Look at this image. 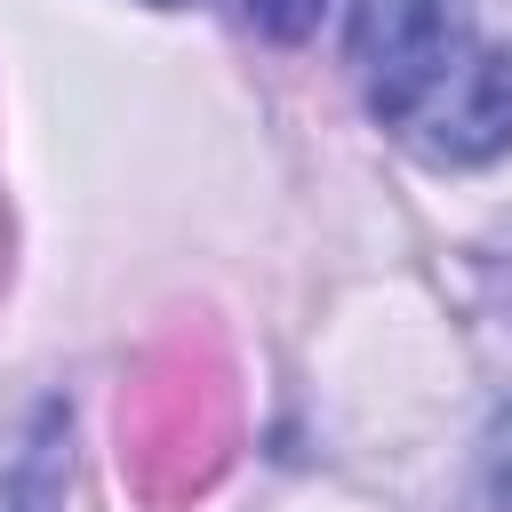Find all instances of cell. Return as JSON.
Instances as JSON below:
<instances>
[{
    "label": "cell",
    "mask_w": 512,
    "mask_h": 512,
    "mask_svg": "<svg viewBox=\"0 0 512 512\" xmlns=\"http://www.w3.org/2000/svg\"><path fill=\"white\" fill-rule=\"evenodd\" d=\"M240 24H256L264 40H304L320 24V0H232Z\"/></svg>",
    "instance_id": "4"
},
{
    "label": "cell",
    "mask_w": 512,
    "mask_h": 512,
    "mask_svg": "<svg viewBox=\"0 0 512 512\" xmlns=\"http://www.w3.org/2000/svg\"><path fill=\"white\" fill-rule=\"evenodd\" d=\"M232 456V376L200 344H168L120 400V472L144 504L200 496Z\"/></svg>",
    "instance_id": "2"
},
{
    "label": "cell",
    "mask_w": 512,
    "mask_h": 512,
    "mask_svg": "<svg viewBox=\"0 0 512 512\" xmlns=\"http://www.w3.org/2000/svg\"><path fill=\"white\" fill-rule=\"evenodd\" d=\"M352 72L368 112L424 160L472 168L512 144V48L480 24V0H360Z\"/></svg>",
    "instance_id": "1"
},
{
    "label": "cell",
    "mask_w": 512,
    "mask_h": 512,
    "mask_svg": "<svg viewBox=\"0 0 512 512\" xmlns=\"http://www.w3.org/2000/svg\"><path fill=\"white\" fill-rule=\"evenodd\" d=\"M160 8H176V0H160Z\"/></svg>",
    "instance_id": "5"
},
{
    "label": "cell",
    "mask_w": 512,
    "mask_h": 512,
    "mask_svg": "<svg viewBox=\"0 0 512 512\" xmlns=\"http://www.w3.org/2000/svg\"><path fill=\"white\" fill-rule=\"evenodd\" d=\"M56 480H64V416L40 408L24 456L0 472V512H48V504H56Z\"/></svg>",
    "instance_id": "3"
}]
</instances>
